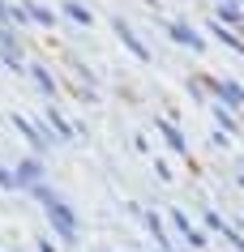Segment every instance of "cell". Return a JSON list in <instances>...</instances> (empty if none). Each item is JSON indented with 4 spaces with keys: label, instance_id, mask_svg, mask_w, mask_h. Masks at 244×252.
I'll list each match as a JSON object with an SVG mask.
<instances>
[{
    "label": "cell",
    "instance_id": "1",
    "mask_svg": "<svg viewBox=\"0 0 244 252\" xmlns=\"http://www.w3.org/2000/svg\"><path fill=\"white\" fill-rule=\"evenodd\" d=\"M43 210L52 214V222H56V231H60V235H65V239H73V235H77V218H73V214H69L65 205H60V201H47V205H43Z\"/></svg>",
    "mask_w": 244,
    "mask_h": 252
},
{
    "label": "cell",
    "instance_id": "2",
    "mask_svg": "<svg viewBox=\"0 0 244 252\" xmlns=\"http://www.w3.org/2000/svg\"><path fill=\"white\" fill-rule=\"evenodd\" d=\"M167 34H172V39H180V43H189V47H206V43H202V34H193V30L184 26V22H172V26H167Z\"/></svg>",
    "mask_w": 244,
    "mask_h": 252
},
{
    "label": "cell",
    "instance_id": "3",
    "mask_svg": "<svg viewBox=\"0 0 244 252\" xmlns=\"http://www.w3.org/2000/svg\"><path fill=\"white\" fill-rule=\"evenodd\" d=\"M116 30H120V39H124V43H129V47H133V52H137V60H150L146 43L137 39V34H133V30H129V26H124V22H116Z\"/></svg>",
    "mask_w": 244,
    "mask_h": 252
},
{
    "label": "cell",
    "instance_id": "4",
    "mask_svg": "<svg viewBox=\"0 0 244 252\" xmlns=\"http://www.w3.org/2000/svg\"><path fill=\"white\" fill-rule=\"evenodd\" d=\"M17 128H22V133H26L30 141H35V146H47V137H43V128H39V124H30V120H22V116H17Z\"/></svg>",
    "mask_w": 244,
    "mask_h": 252
},
{
    "label": "cell",
    "instance_id": "5",
    "mask_svg": "<svg viewBox=\"0 0 244 252\" xmlns=\"http://www.w3.org/2000/svg\"><path fill=\"white\" fill-rule=\"evenodd\" d=\"M30 73H35V81H39V86H43V94H56V81H52V73H47V68H43V64H35V68H30Z\"/></svg>",
    "mask_w": 244,
    "mask_h": 252
},
{
    "label": "cell",
    "instance_id": "6",
    "mask_svg": "<svg viewBox=\"0 0 244 252\" xmlns=\"http://www.w3.org/2000/svg\"><path fill=\"white\" fill-rule=\"evenodd\" d=\"M69 17H73L77 26H90V9H86V4H69Z\"/></svg>",
    "mask_w": 244,
    "mask_h": 252
},
{
    "label": "cell",
    "instance_id": "7",
    "mask_svg": "<svg viewBox=\"0 0 244 252\" xmlns=\"http://www.w3.org/2000/svg\"><path fill=\"white\" fill-rule=\"evenodd\" d=\"M39 175H43L39 162H26V167H22V180H39Z\"/></svg>",
    "mask_w": 244,
    "mask_h": 252
},
{
    "label": "cell",
    "instance_id": "8",
    "mask_svg": "<svg viewBox=\"0 0 244 252\" xmlns=\"http://www.w3.org/2000/svg\"><path fill=\"white\" fill-rule=\"evenodd\" d=\"M30 17H35L39 26H52V13H47V9H30Z\"/></svg>",
    "mask_w": 244,
    "mask_h": 252
},
{
    "label": "cell",
    "instance_id": "9",
    "mask_svg": "<svg viewBox=\"0 0 244 252\" xmlns=\"http://www.w3.org/2000/svg\"><path fill=\"white\" fill-rule=\"evenodd\" d=\"M163 137H167V141H172V146H176V150H184V137H180L176 128H163Z\"/></svg>",
    "mask_w": 244,
    "mask_h": 252
},
{
    "label": "cell",
    "instance_id": "10",
    "mask_svg": "<svg viewBox=\"0 0 244 252\" xmlns=\"http://www.w3.org/2000/svg\"><path fill=\"white\" fill-rule=\"evenodd\" d=\"M0 22H9V9H4V0H0Z\"/></svg>",
    "mask_w": 244,
    "mask_h": 252
}]
</instances>
